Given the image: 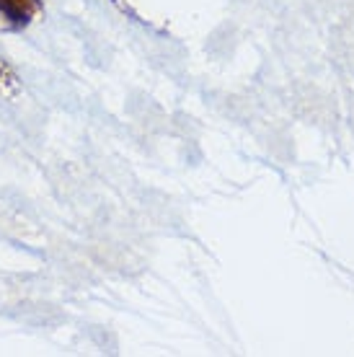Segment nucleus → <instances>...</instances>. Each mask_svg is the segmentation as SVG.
Returning <instances> with one entry per match:
<instances>
[{"label":"nucleus","instance_id":"obj_1","mask_svg":"<svg viewBox=\"0 0 354 357\" xmlns=\"http://www.w3.org/2000/svg\"><path fill=\"white\" fill-rule=\"evenodd\" d=\"M0 8L6 10L8 16L24 18L34 10V0H0Z\"/></svg>","mask_w":354,"mask_h":357}]
</instances>
